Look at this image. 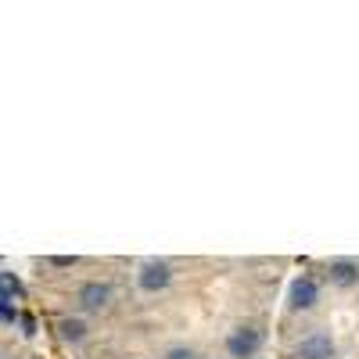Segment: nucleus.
<instances>
[{
	"label": "nucleus",
	"instance_id": "obj_8",
	"mask_svg": "<svg viewBox=\"0 0 359 359\" xmlns=\"http://www.w3.org/2000/svg\"><path fill=\"white\" fill-rule=\"evenodd\" d=\"M165 359H198V355H194L191 348H169V352H165Z\"/></svg>",
	"mask_w": 359,
	"mask_h": 359
},
{
	"label": "nucleus",
	"instance_id": "obj_5",
	"mask_svg": "<svg viewBox=\"0 0 359 359\" xmlns=\"http://www.w3.org/2000/svg\"><path fill=\"white\" fill-rule=\"evenodd\" d=\"M108 298H111V287L101 284V280H90V284L79 287V306L83 309H101V306H108Z\"/></svg>",
	"mask_w": 359,
	"mask_h": 359
},
{
	"label": "nucleus",
	"instance_id": "obj_2",
	"mask_svg": "<svg viewBox=\"0 0 359 359\" xmlns=\"http://www.w3.org/2000/svg\"><path fill=\"white\" fill-rule=\"evenodd\" d=\"M331 352H334V341H331V334H323V331L306 334L302 341H298V348H294L298 359H331Z\"/></svg>",
	"mask_w": 359,
	"mask_h": 359
},
{
	"label": "nucleus",
	"instance_id": "obj_6",
	"mask_svg": "<svg viewBox=\"0 0 359 359\" xmlns=\"http://www.w3.org/2000/svg\"><path fill=\"white\" fill-rule=\"evenodd\" d=\"M331 280H334V284H341V287L355 284V280H359V266H355V262H348V259L331 262Z\"/></svg>",
	"mask_w": 359,
	"mask_h": 359
},
{
	"label": "nucleus",
	"instance_id": "obj_7",
	"mask_svg": "<svg viewBox=\"0 0 359 359\" xmlns=\"http://www.w3.org/2000/svg\"><path fill=\"white\" fill-rule=\"evenodd\" d=\"M62 334H65L69 341H79V338H83V323H79V320H62Z\"/></svg>",
	"mask_w": 359,
	"mask_h": 359
},
{
	"label": "nucleus",
	"instance_id": "obj_1",
	"mask_svg": "<svg viewBox=\"0 0 359 359\" xmlns=\"http://www.w3.org/2000/svg\"><path fill=\"white\" fill-rule=\"evenodd\" d=\"M259 345H262V334L255 331V327H237V331L226 338V352L233 359H252L259 352Z\"/></svg>",
	"mask_w": 359,
	"mask_h": 359
},
{
	"label": "nucleus",
	"instance_id": "obj_3",
	"mask_svg": "<svg viewBox=\"0 0 359 359\" xmlns=\"http://www.w3.org/2000/svg\"><path fill=\"white\" fill-rule=\"evenodd\" d=\"M287 306L291 309H313L316 306V284L309 277H294L287 291Z\"/></svg>",
	"mask_w": 359,
	"mask_h": 359
},
{
	"label": "nucleus",
	"instance_id": "obj_4",
	"mask_svg": "<svg viewBox=\"0 0 359 359\" xmlns=\"http://www.w3.org/2000/svg\"><path fill=\"white\" fill-rule=\"evenodd\" d=\"M169 280H172L169 262H144V269H140V287H144V291H158V287H165Z\"/></svg>",
	"mask_w": 359,
	"mask_h": 359
},
{
	"label": "nucleus",
	"instance_id": "obj_9",
	"mask_svg": "<svg viewBox=\"0 0 359 359\" xmlns=\"http://www.w3.org/2000/svg\"><path fill=\"white\" fill-rule=\"evenodd\" d=\"M0 316H4V323H15V309H11V302H0Z\"/></svg>",
	"mask_w": 359,
	"mask_h": 359
},
{
	"label": "nucleus",
	"instance_id": "obj_10",
	"mask_svg": "<svg viewBox=\"0 0 359 359\" xmlns=\"http://www.w3.org/2000/svg\"><path fill=\"white\" fill-rule=\"evenodd\" d=\"M50 262H54V266H62V269H65V266H72V262H76V259H72V255H54V259H50Z\"/></svg>",
	"mask_w": 359,
	"mask_h": 359
}]
</instances>
